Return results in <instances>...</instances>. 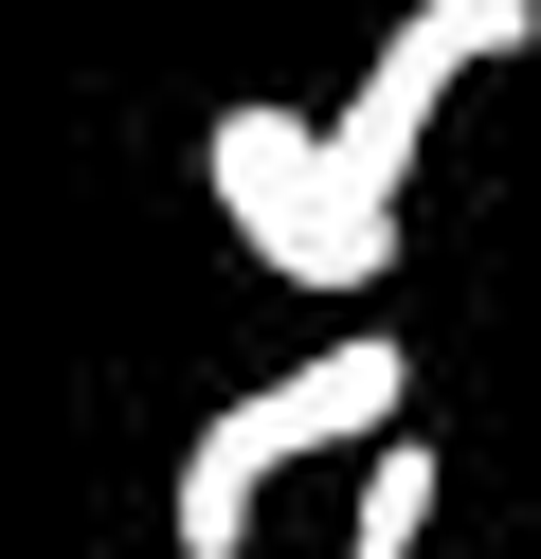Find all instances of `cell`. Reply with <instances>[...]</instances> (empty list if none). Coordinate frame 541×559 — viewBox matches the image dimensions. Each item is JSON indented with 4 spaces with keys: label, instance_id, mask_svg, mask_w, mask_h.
I'll use <instances>...</instances> for the list:
<instances>
[{
    "label": "cell",
    "instance_id": "obj_1",
    "mask_svg": "<svg viewBox=\"0 0 541 559\" xmlns=\"http://www.w3.org/2000/svg\"><path fill=\"white\" fill-rule=\"evenodd\" d=\"M397 415H415V343L397 325H343V343H307L289 379H252L235 415H199V451L163 469V506H180V559H235V523L271 506V469H307V451H379Z\"/></svg>",
    "mask_w": 541,
    "mask_h": 559
},
{
    "label": "cell",
    "instance_id": "obj_2",
    "mask_svg": "<svg viewBox=\"0 0 541 559\" xmlns=\"http://www.w3.org/2000/svg\"><path fill=\"white\" fill-rule=\"evenodd\" d=\"M199 181H216V217H235V253L271 271V289H379L397 271V217H361V199L325 181V127L307 109H216L199 127Z\"/></svg>",
    "mask_w": 541,
    "mask_h": 559
},
{
    "label": "cell",
    "instance_id": "obj_3",
    "mask_svg": "<svg viewBox=\"0 0 541 559\" xmlns=\"http://www.w3.org/2000/svg\"><path fill=\"white\" fill-rule=\"evenodd\" d=\"M505 55H541V0H415V19L361 55V91L325 109V181H343L361 217H397V181H415L433 109H451L469 73H505Z\"/></svg>",
    "mask_w": 541,
    "mask_h": 559
},
{
    "label": "cell",
    "instance_id": "obj_4",
    "mask_svg": "<svg viewBox=\"0 0 541 559\" xmlns=\"http://www.w3.org/2000/svg\"><path fill=\"white\" fill-rule=\"evenodd\" d=\"M415 542H433V451L379 433L361 451V506H343V559H415Z\"/></svg>",
    "mask_w": 541,
    "mask_h": 559
}]
</instances>
